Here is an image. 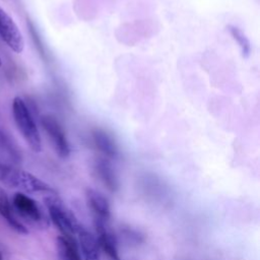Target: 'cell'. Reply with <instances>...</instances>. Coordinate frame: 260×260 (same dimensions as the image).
<instances>
[{
	"label": "cell",
	"instance_id": "obj_1",
	"mask_svg": "<svg viewBox=\"0 0 260 260\" xmlns=\"http://www.w3.org/2000/svg\"><path fill=\"white\" fill-rule=\"evenodd\" d=\"M44 202L52 222L62 234V237L71 241H76L75 236L80 233L82 226L74 213L54 193H49L44 198Z\"/></svg>",
	"mask_w": 260,
	"mask_h": 260
},
{
	"label": "cell",
	"instance_id": "obj_2",
	"mask_svg": "<svg viewBox=\"0 0 260 260\" xmlns=\"http://www.w3.org/2000/svg\"><path fill=\"white\" fill-rule=\"evenodd\" d=\"M12 115L15 125L21 136L35 152L42 150V140L34 116L26 103L20 96H15L12 102Z\"/></svg>",
	"mask_w": 260,
	"mask_h": 260
},
{
	"label": "cell",
	"instance_id": "obj_3",
	"mask_svg": "<svg viewBox=\"0 0 260 260\" xmlns=\"http://www.w3.org/2000/svg\"><path fill=\"white\" fill-rule=\"evenodd\" d=\"M0 182L8 187L19 188L27 193H54L53 188L46 182L28 172L17 169L16 167H8L0 172Z\"/></svg>",
	"mask_w": 260,
	"mask_h": 260
},
{
	"label": "cell",
	"instance_id": "obj_4",
	"mask_svg": "<svg viewBox=\"0 0 260 260\" xmlns=\"http://www.w3.org/2000/svg\"><path fill=\"white\" fill-rule=\"evenodd\" d=\"M13 212L19 215L32 225L40 229H46L49 225V219L43 212L42 208L31 197L17 192L13 195L11 201Z\"/></svg>",
	"mask_w": 260,
	"mask_h": 260
},
{
	"label": "cell",
	"instance_id": "obj_5",
	"mask_svg": "<svg viewBox=\"0 0 260 260\" xmlns=\"http://www.w3.org/2000/svg\"><path fill=\"white\" fill-rule=\"evenodd\" d=\"M40 122L44 131L50 138L56 153L61 158H67L70 154V145L66 133L58 119L51 114H46L41 117Z\"/></svg>",
	"mask_w": 260,
	"mask_h": 260
},
{
	"label": "cell",
	"instance_id": "obj_6",
	"mask_svg": "<svg viewBox=\"0 0 260 260\" xmlns=\"http://www.w3.org/2000/svg\"><path fill=\"white\" fill-rule=\"evenodd\" d=\"M0 37L3 42L16 54L22 53L24 40L13 18L0 7Z\"/></svg>",
	"mask_w": 260,
	"mask_h": 260
},
{
	"label": "cell",
	"instance_id": "obj_7",
	"mask_svg": "<svg viewBox=\"0 0 260 260\" xmlns=\"http://www.w3.org/2000/svg\"><path fill=\"white\" fill-rule=\"evenodd\" d=\"M93 223L96 233L95 240L99 248H101L112 260H120L117 238L109 226V221L93 220Z\"/></svg>",
	"mask_w": 260,
	"mask_h": 260
},
{
	"label": "cell",
	"instance_id": "obj_8",
	"mask_svg": "<svg viewBox=\"0 0 260 260\" xmlns=\"http://www.w3.org/2000/svg\"><path fill=\"white\" fill-rule=\"evenodd\" d=\"M85 199L88 209L93 216V220L109 221L111 217L110 204L102 193L94 189L87 188L85 190Z\"/></svg>",
	"mask_w": 260,
	"mask_h": 260
},
{
	"label": "cell",
	"instance_id": "obj_9",
	"mask_svg": "<svg viewBox=\"0 0 260 260\" xmlns=\"http://www.w3.org/2000/svg\"><path fill=\"white\" fill-rule=\"evenodd\" d=\"M91 138L96 149L106 157L118 158L120 156V150L116 140L105 129L94 128L91 131Z\"/></svg>",
	"mask_w": 260,
	"mask_h": 260
},
{
	"label": "cell",
	"instance_id": "obj_10",
	"mask_svg": "<svg viewBox=\"0 0 260 260\" xmlns=\"http://www.w3.org/2000/svg\"><path fill=\"white\" fill-rule=\"evenodd\" d=\"M94 173L98 179L106 186V188L112 192H115L120 187V182L118 176L107 158L100 157L94 161L93 165Z\"/></svg>",
	"mask_w": 260,
	"mask_h": 260
},
{
	"label": "cell",
	"instance_id": "obj_11",
	"mask_svg": "<svg viewBox=\"0 0 260 260\" xmlns=\"http://www.w3.org/2000/svg\"><path fill=\"white\" fill-rule=\"evenodd\" d=\"M0 215L8 222L10 228L13 229L16 233L20 235L28 234V230L26 229V226L16 218L15 213L12 209L11 202L5 190L2 187H0Z\"/></svg>",
	"mask_w": 260,
	"mask_h": 260
},
{
	"label": "cell",
	"instance_id": "obj_12",
	"mask_svg": "<svg viewBox=\"0 0 260 260\" xmlns=\"http://www.w3.org/2000/svg\"><path fill=\"white\" fill-rule=\"evenodd\" d=\"M77 236L84 260H100V248L95 238L83 229Z\"/></svg>",
	"mask_w": 260,
	"mask_h": 260
},
{
	"label": "cell",
	"instance_id": "obj_13",
	"mask_svg": "<svg viewBox=\"0 0 260 260\" xmlns=\"http://www.w3.org/2000/svg\"><path fill=\"white\" fill-rule=\"evenodd\" d=\"M56 251L59 260H81L76 241L59 236L56 239Z\"/></svg>",
	"mask_w": 260,
	"mask_h": 260
},
{
	"label": "cell",
	"instance_id": "obj_14",
	"mask_svg": "<svg viewBox=\"0 0 260 260\" xmlns=\"http://www.w3.org/2000/svg\"><path fill=\"white\" fill-rule=\"evenodd\" d=\"M228 29L234 41L238 44L241 54L244 58H248L251 54V44L245 32L236 25H228Z\"/></svg>",
	"mask_w": 260,
	"mask_h": 260
},
{
	"label": "cell",
	"instance_id": "obj_15",
	"mask_svg": "<svg viewBox=\"0 0 260 260\" xmlns=\"http://www.w3.org/2000/svg\"><path fill=\"white\" fill-rule=\"evenodd\" d=\"M0 260H3V256H2V254H1V252H0Z\"/></svg>",
	"mask_w": 260,
	"mask_h": 260
},
{
	"label": "cell",
	"instance_id": "obj_16",
	"mask_svg": "<svg viewBox=\"0 0 260 260\" xmlns=\"http://www.w3.org/2000/svg\"><path fill=\"white\" fill-rule=\"evenodd\" d=\"M1 64H2V61H1V58H0V66H1Z\"/></svg>",
	"mask_w": 260,
	"mask_h": 260
}]
</instances>
